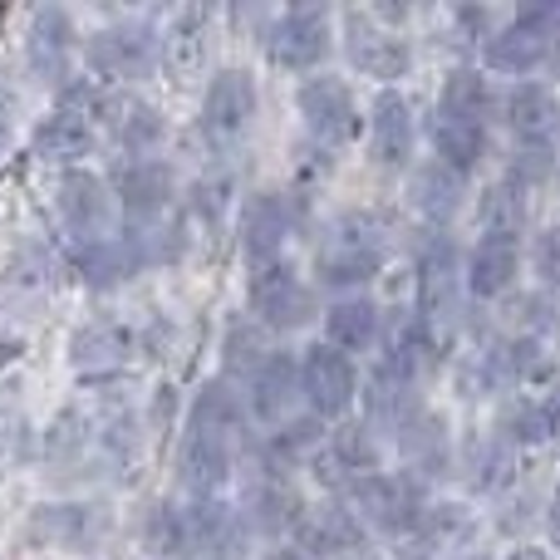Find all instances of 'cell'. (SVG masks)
<instances>
[{"instance_id":"e0dca14e","label":"cell","mask_w":560,"mask_h":560,"mask_svg":"<svg viewBox=\"0 0 560 560\" xmlns=\"http://www.w3.org/2000/svg\"><path fill=\"white\" fill-rule=\"evenodd\" d=\"M128 354H133V335L114 319H94L69 339V359H74L79 374H114L128 364Z\"/></svg>"},{"instance_id":"5bb4252c","label":"cell","mask_w":560,"mask_h":560,"mask_svg":"<svg viewBox=\"0 0 560 560\" xmlns=\"http://www.w3.org/2000/svg\"><path fill=\"white\" fill-rule=\"evenodd\" d=\"M177 472H183V487L197 502H212L217 487H226V477H232V443L187 428L183 453H177Z\"/></svg>"},{"instance_id":"9c48e42d","label":"cell","mask_w":560,"mask_h":560,"mask_svg":"<svg viewBox=\"0 0 560 560\" xmlns=\"http://www.w3.org/2000/svg\"><path fill=\"white\" fill-rule=\"evenodd\" d=\"M300 114H305V128L319 138V143H349L359 128V114H354V94H349L339 79H305L300 84Z\"/></svg>"},{"instance_id":"ee69618b","label":"cell","mask_w":560,"mask_h":560,"mask_svg":"<svg viewBox=\"0 0 560 560\" xmlns=\"http://www.w3.org/2000/svg\"><path fill=\"white\" fill-rule=\"evenodd\" d=\"M261 359H266V349L256 345L252 329H232V339H226V364H232V369H246V374H256V369H261Z\"/></svg>"},{"instance_id":"d6986e66","label":"cell","mask_w":560,"mask_h":560,"mask_svg":"<svg viewBox=\"0 0 560 560\" xmlns=\"http://www.w3.org/2000/svg\"><path fill=\"white\" fill-rule=\"evenodd\" d=\"M418 290H423L428 325H447L457 310V252L447 236H438V242L423 252V280H418Z\"/></svg>"},{"instance_id":"cb8c5ba5","label":"cell","mask_w":560,"mask_h":560,"mask_svg":"<svg viewBox=\"0 0 560 560\" xmlns=\"http://www.w3.org/2000/svg\"><path fill=\"white\" fill-rule=\"evenodd\" d=\"M295 398H300V364L290 354H266L261 369L252 374V413L276 423L280 413H290Z\"/></svg>"},{"instance_id":"277c9868","label":"cell","mask_w":560,"mask_h":560,"mask_svg":"<svg viewBox=\"0 0 560 560\" xmlns=\"http://www.w3.org/2000/svg\"><path fill=\"white\" fill-rule=\"evenodd\" d=\"M183 541L202 560H242L246 541H252V526H246V516L236 506L212 497V502H192L183 512Z\"/></svg>"},{"instance_id":"ffe728a7","label":"cell","mask_w":560,"mask_h":560,"mask_svg":"<svg viewBox=\"0 0 560 560\" xmlns=\"http://www.w3.org/2000/svg\"><path fill=\"white\" fill-rule=\"evenodd\" d=\"M94 148V124L79 108H55L49 118H39L35 128V158L45 163H79Z\"/></svg>"},{"instance_id":"ba28073f","label":"cell","mask_w":560,"mask_h":560,"mask_svg":"<svg viewBox=\"0 0 560 560\" xmlns=\"http://www.w3.org/2000/svg\"><path fill=\"white\" fill-rule=\"evenodd\" d=\"M271 59L280 69H315L329 55V20L319 5H295L271 25L266 35Z\"/></svg>"},{"instance_id":"f35d334b","label":"cell","mask_w":560,"mask_h":560,"mask_svg":"<svg viewBox=\"0 0 560 560\" xmlns=\"http://www.w3.org/2000/svg\"><path fill=\"white\" fill-rule=\"evenodd\" d=\"M202 10H187L183 20L173 25V39H167V49H173L177 69H192L197 59H202Z\"/></svg>"},{"instance_id":"bcb514c9","label":"cell","mask_w":560,"mask_h":560,"mask_svg":"<svg viewBox=\"0 0 560 560\" xmlns=\"http://www.w3.org/2000/svg\"><path fill=\"white\" fill-rule=\"evenodd\" d=\"M546 526H551V541L560 546V487L551 492V512H546Z\"/></svg>"},{"instance_id":"1f68e13d","label":"cell","mask_w":560,"mask_h":560,"mask_svg":"<svg viewBox=\"0 0 560 560\" xmlns=\"http://www.w3.org/2000/svg\"><path fill=\"white\" fill-rule=\"evenodd\" d=\"M413 418H418L413 388L398 384V378H388L384 369H378L374 384H369V423H384L388 433H404Z\"/></svg>"},{"instance_id":"836d02e7","label":"cell","mask_w":560,"mask_h":560,"mask_svg":"<svg viewBox=\"0 0 560 560\" xmlns=\"http://www.w3.org/2000/svg\"><path fill=\"white\" fill-rule=\"evenodd\" d=\"M55 285H59V271H55V261H49L39 246H25V252L10 261V271H5V295L10 300H45Z\"/></svg>"},{"instance_id":"f1b7e54d","label":"cell","mask_w":560,"mask_h":560,"mask_svg":"<svg viewBox=\"0 0 560 560\" xmlns=\"http://www.w3.org/2000/svg\"><path fill=\"white\" fill-rule=\"evenodd\" d=\"M546 55H551V39L536 35V30H526V25L502 30V35L487 45V65L502 69V74H532Z\"/></svg>"},{"instance_id":"7c38bea8","label":"cell","mask_w":560,"mask_h":560,"mask_svg":"<svg viewBox=\"0 0 560 560\" xmlns=\"http://www.w3.org/2000/svg\"><path fill=\"white\" fill-rule=\"evenodd\" d=\"M114 187L133 222H153V217L173 202V167L158 163V158H128V163H118Z\"/></svg>"},{"instance_id":"4316f807","label":"cell","mask_w":560,"mask_h":560,"mask_svg":"<svg viewBox=\"0 0 560 560\" xmlns=\"http://www.w3.org/2000/svg\"><path fill=\"white\" fill-rule=\"evenodd\" d=\"M242 423H246V404H242V394H236L232 384H202L197 388V398H192V423L187 428H197V433H212V438H226L232 443L236 433H242Z\"/></svg>"},{"instance_id":"60d3db41","label":"cell","mask_w":560,"mask_h":560,"mask_svg":"<svg viewBox=\"0 0 560 560\" xmlns=\"http://www.w3.org/2000/svg\"><path fill=\"white\" fill-rule=\"evenodd\" d=\"M315 443H319V423L315 418H300V423L280 428V433L271 438V453L280 457V463H295V457H305Z\"/></svg>"},{"instance_id":"30bf717a","label":"cell","mask_w":560,"mask_h":560,"mask_svg":"<svg viewBox=\"0 0 560 560\" xmlns=\"http://www.w3.org/2000/svg\"><path fill=\"white\" fill-rule=\"evenodd\" d=\"M246 295H252L256 319L271 325V329H300L310 319V290L300 285V276L285 271L280 261L266 266V271H252Z\"/></svg>"},{"instance_id":"d4e9b609","label":"cell","mask_w":560,"mask_h":560,"mask_svg":"<svg viewBox=\"0 0 560 560\" xmlns=\"http://www.w3.org/2000/svg\"><path fill=\"white\" fill-rule=\"evenodd\" d=\"M413 153V108L398 94H378L374 104V163L404 167Z\"/></svg>"},{"instance_id":"7402d4cb","label":"cell","mask_w":560,"mask_h":560,"mask_svg":"<svg viewBox=\"0 0 560 560\" xmlns=\"http://www.w3.org/2000/svg\"><path fill=\"white\" fill-rule=\"evenodd\" d=\"M295 536L310 556H349L359 546V522L345 506H310L295 516Z\"/></svg>"},{"instance_id":"f6af8a7d","label":"cell","mask_w":560,"mask_h":560,"mask_svg":"<svg viewBox=\"0 0 560 560\" xmlns=\"http://www.w3.org/2000/svg\"><path fill=\"white\" fill-rule=\"evenodd\" d=\"M10 114H15V104H10V94L0 89V153H5V143H10Z\"/></svg>"},{"instance_id":"6da1fadb","label":"cell","mask_w":560,"mask_h":560,"mask_svg":"<svg viewBox=\"0 0 560 560\" xmlns=\"http://www.w3.org/2000/svg\"><path fill=\"white\" fill-rule=\"evenodd\" d=\"M108 532H114V512L104 502H45L30 512V541L49 551L89 556L108 541Z\"/></svg>"},{"instance_id":"816d5d0a","label":"cell","mask_w":560,"mask_h":560,"mask_svg":"<svg viewBox=\"0 0 560 560\" xmlns=\"http://www.w3.org/2000/svg\"><path fill=\"white\" fill-rule=\"evenodd\" d=\"M556 177H560V163H556Z\"/></svg>"},{"instance_id":"f546056e","label":"cell","mask_w":560,"mask_h":560,"mask_svg":"<svg viewBox=\"0 0 560 560\" xmlns=\"http://www.w3.org/2000/svg\"><path fill=\"white\" fill-rule=\"evenodd\" d=\"M457 202H463V173H453V167H443V163H428L423 173L413 177V207L428 222H447V217L457 212Z\"/></svg>"},{"instance_id":"2e32d148","label":"cell","mask_w":560,"mask_h":560,"mask_svg":"<svg viewBox=\"0 0 560 560\" xmlns=\"http://www.w3.org/2000/svg\"><path fill=\"white\" fill-rule=\"evenodd\" d=\"M345 45H349V65H354L359 74H369V79H398L408 69L404 39L374 30L364 15H349L345 20Z\"/></svg>"},{"instance_id":"9a60e30c","label":"cell","mask_w":560,"mask_h":560,"mask_svg":"<svg viewBox=\"0 0 560 560\" xmlns=\"http://www.w3.org/2000/svg\"><path fill=\"white\" fill-rule=\"evenodd\" d=\"M285 232H290L285 202H280L276 192H256L242 212V252H246V261H252V271L276 266L280 246H285Z\"/></svg>"},{"instance_id":"d590c367","label":"cell","mask_w":560,"mask_h":560,"mask_svg":"<svg viewBox=\"0 0 560 560\" xmlns=\"http://www.w3.org/2000/svg\"><path fill=\"white\" fill-rule=\"evenodd\" d=\"M246 506H252L246 526H261V532H280V526L295 522V502H290V492L276 482H256L252 492H246Z\"/></svg>"},{"instance_id":"52a82bcc","label":"cell","mask_w":560,"mask_h":560,"mask_svg":"<svg viewBox=\"0 0 560 560\" xmlns=\"http://www.w3.org/2000/svg\"><path fill=\"white\" fill-rule=\"evenodd\" d=\"M354 364H349V354H339V349L329 345H315L305 359H300V394L310 398V408H315L319 418H339L349 404H354Z\"/></svg>"},{"instance_id":"74e56055","label":"cell","mask_w":560,"mask_h":560,"mask_svg":"<svg viewBox=\"0 0 560 560\" xmlns=\"http://www.w3.org/2000/svg\"><path fill=\"white\" fill-rule=\"evenodd\" d=\"M148 546H153L158 556H177V551H187V541H183V512L177 506H153V516H148Z\"/></svg>"},{"instance_id":"e575fe53","label":"cell","mask_w":560,"mask_h":560,"mask_svg":"<svg viewBox=\"0 0 560 560\" xmlns=\"http://www.w3.org/2000/svg\"><path fill=\"white\" fill-rule=\"evenodd\" d=\"M487 84L472 74V69H457V74H447L443 84V118H463V124H482L487 114Z\"/></svg>"},{"instance_id":"83f0119b","label":"cell","mask_w":560,"mask_h":560,"mask_svg":"<svg viewBox=\"0 0 560 560\" xmlns=\"http://www.w3.org/2000/svg\"><path fill=\"white\" fill-rule=\"evenodd\" d=\"M325 335H329V349H339V354L369 349L378 339V310L369 300H339L325 315Z\"/></svg>"},{"instance_id":"484cf974","label":"cell","mask_w":560,"mask_h":560,"mask_svg":"<svg viewBox=\"0 0 560 560\" xmlns=\"http://www.w3.org/2000/svg\"><path fill=\"white\" fill-rule=\"evenodd\" d=\"M506 124L526 138V143H546V138L560 128V104L551 89L541 84H516L506 94Z\"/></svg>"},{"instance_id":"7bdbcfd3","label":"cell","mask_w":560,"mask_h":560,"mask_svg":"<svg viewBox=\"0 0 560 560\" xmlns=\"http://www.w3.org/2000/svg\"><path fill=\"white\" fill-rule=\"evenodd\" d=\"M551 167H556V163H551V153H546V143H536V148H526V153H516V163H512V173H506V183L532 187V183H541Z\"/></svg>"},{"instance_id":"8fae6325","label":"cell","mask_w":560,"mask_h":560,"mask_svg":"<svg viewBox=\"0 0 560 560\" xmlns=\"http://www.w3.org/2000/svg\"><path fill=\"white\" fill-rule=\"evenodd\" d=\"M349 497L364 512V522H374L378 532H408V526H418V497L404 477L369 472L349 487Z\"/></svg>"},{"instance_id":"603a6c76","label":"cell","mask_w":560,"mask_h":560,"mask_svg":"<svg viewBox=\"0 0 560 560\" xmlns=\"http://www.w3.org/2000/svg\"><path fill=\"white\" fill-rule=\"evenodd\" d=\"M74 266H79V276H84L89 290H114V285H124L138 266H143V252H138V236L133 242H108L104 236V242L79 246Z\"/></svg>"},{"instance_id":"ac0fdd59","label":"cell","mask_w":560,"mask_h":560,"mask_svg":"<svg viewBox=\"0 0 560 560\" xmlns=\"http://www.w3.org/2000/svg\"><path fill=\"white\" fill-rule=\"evenodd\" d=\"M94 114H104L108 124H114L118 143H124L133 158H148V148L163 143V114H158L153 104H143V98H108V94H98L94 98ZM94 114H89V118H94Z\"/></svg>"},{"instance_id":"5b68a950","label":"cell","mask_w":560,"mask_h":560,"mask_svg":"<svg viewBox=\"0 0 560 560\" xmlns=\"http://www.w3.org/2000/svg\"><path fill=\"white\" fill-rule=\"evenodd\" d=\"M256 118V79L246 69H222V74L207 84L202 98V133L212 143H232L252 128Z\"/></svg>"},{"instance_id":"8d00e7d4","label":"cell","mask_w":560,"mask_h":560,"mask_svg":"<svg viewBox=\"0 0 560 560\" xmlns=\"http://www.w3.org/2000/svg\"><path fill=\"white\" fill-rule=\"evenodd\" d=\"M418 526H423V536L433 546H443V551H457V546L467 541V516L457 512V506H433V512L418 516Z\"/></svg>"},{"instance_id":"4dcf8cb0","label":"cell","mask_w":560,"mask_h":560,"mask_svg":"<svg viewBox=\"0 0 560 560\" xmlns=\"http://www.w3.org/2000/svg\"><path fill=\"white\" fill-rule=\"evenodd\" d=\"M374 463H378V443H374V433H369L364 423H345L335 438H329V457H325V467H335L329 477H369L374 472Z\"/></svg>"},{"instance_id":"4fadbf2b","label":"cell","mask_w":560,"mask_h":560,"mask_svg":"<svg viewBox=\"0 0 560 560\" xmlns=\"http://www.w3.org/2000/svg\"><path fill=\"white\" fill-rule=\"evenodd\" d=\"M30 69H35L45 84H65L69 79V55H74V20L69 10L45 5L30 20Z\"/></svg>"},{"instance_id":"ab89813d","label":"cell","mask_w":560,"mask_h":560,"mask_svg":"<svg viewBox=\"0 0 560 560\" xmlns=\"http://www.w3.org/2000/svg\"><path fill=\"white\" fill-rule=\"evenodd\" d=\"M526 187H516V183H502L492 192V202H487V222H492V232H506L512 236V226L522 222V212H526Z\"/></svg>"},{"instance_id":"3957f363","label":"cell","mask_w":560,"mask_h":560,"mask_svg":"<svg viewBox=\"0 0 560 560\" xmlns=\"http://www.w3.org/2000/svg\"><path fill=\"white\" fill-rule=\"evenodd\" d=\"M384 261V242H378V226L369 217H345L335 226L325 246H319V280L325 285H359L369 280Z\"/></svg>"},{"instance_id":"b9f144b4","label":"cell","mask_w":560,"mask_h":560,"mask_svg":"<svg viewBox=\"0 0 560 560\" xmlns=\"http://www.w3.org/2000/svg\"><path fill=\"white\" fill-rule=\"evenodd\" d=\"M532 261H536V276H541V285L560 290V226H551V232L536 236Z\"/></svg>"},{"instance_id":"f907efd6","label":"cell","mask_w":560,"mask_h":560,"mask_svg":"<svg viewBox=\"0 0 560 560\" xmlns=\"http://www.w3.org/2000/svg\"><path fill=\"white\" fill-rule=\"evenodd\" d=\"M556 74H560V39H556Z\"/></svg>"},{"instance_id":"681fc988","label":"cell","mask_w":560,"mask_h":560,"mask_svg":"<svg viewBox=\"0 0 560 560\" xmlns=\"http://www.w3.org/2000/svg\"><path fill=\"white\" fill-rule=\"evenodd\" d=\"M551 428H556V433H560V408H556V413H551Z\"/></svg>"},{"instance_id":"8992f818","label":"cell","mask_w":560,"mask_h":560,"mask_svg":"<svg viewBox=\"0 0 560 560\" xmlns=\"http://www.w3.org/2000/svg\"><path fill=\"white\" fill-rule=\"evenodd\" d=\"M55 202H59L65 226L79 242H104L108 226H114V192L94 173H65L55 187Z\"/></svg>"},{"instance_id":"d6a6232c","label":"cell","mask_w":560,"mask_h":560,"mask_svg":"<svg viewBox=\"0 0 560 560\" xmlns=\"http://www.w3.org/2000/svg\"><path fill=\"white\" fill-rule=\"evenodd\" d=\"M433 143H438V163L453 167V173H467L482 158V124H463V118H443L433 124Z\"/></svg>"},{"instance_id":"7dc6e473","label":"cell","mask_w":560,"mask_h":560,"mask_svg":"<svg viewBox=\"0 0 560 560\" xmlns=\"http://www.w3.org/2000/svg\"><path fill=\"white\" fill-rule=\"evenodd\" d=\"M516 560H546V551H536V546H526V551H516Z\"/></svg>"},{"instance_id":"44dd1931","label":"cell","mask_w":560,"mask_h":560,"mask_svg":"<svg viewBox=\"0 0 560 560\" xmlns=\"http://www.w3.org/2000/svg\"><path fill=\"white\" fill-rule=\"evenodd\" d=\"M516 261H522L516 236L487 232L482 242L472 246V261H467V285H472V295H482V300L502 295V290L516 280Z\"/></svg>"},{"instance_id":"7a4b0ae2","label":"cell","mask_w":560,"mask_h":560,"mask_svg":"<svg viewBox=\"0 0 560 560\" xmlns=\"http://www.w3.org/2000/svg\"><path fill=\"white\" fill-rule=\"evenodd\" d=\"M158 30L148 20H118V25L98 30L89 39V65L94 74L114 79V84H133V79H148L158 65Z\"/></svg>"},{"instance_id":"c3c4849f","label":"cell","mask_w":560,"mask_h":560,"mask_svg":"<svg viewBox=\"0 0 560 560\" xmlns=\"http://www.w3.org/2000/svg\"><path fill=\"white\" fill-rule=\"evenodd\" d=\"M266 560H305V556H295V551H276V556H266Z\"/></svg>"}]
</instances>
